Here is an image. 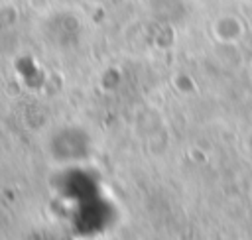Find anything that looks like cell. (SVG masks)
Wrapping results in <instances>:
<instances>
[{"label":"cell","mask_w":252,"mask_h":240,"mask_svg":"<svg viewBox=\"0 0 252 240\" xmlns=\"http://www.w3.org/2000/svg\"><path fill=\"white\" fill-rule=\"evenodd\" d=\"M49 157L61 165H77L91 157L93 138L77 126H67L55 132L47 142Z\"/></svg>","instance_id":"6da1fadb"}]
</instances>
